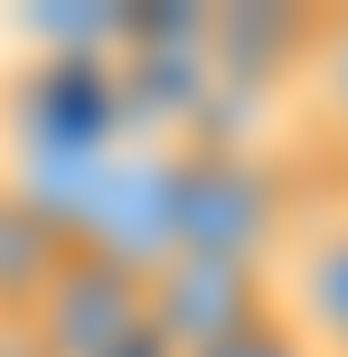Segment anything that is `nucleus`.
<instances>
[{"instance_id":"obj_1","label":"nucleus","mask_w":348,"mask_h":357,"mask_svg":"<svg viewBox=\"0 0 348 357\" xmlns=\"http://www.w3.org/2000/svg\"><path fill=\"white\" fill-rule=\"evenodd\" d=\"M282 226H292V188H282V169L264 151L207 142V132H188L169 151V254H207V264H255L264 273Z\"/></svg>"},{"instance_id":"obj_2","label":"nucleus","mask_w":348,"mask_h":357,"mask_svg":"<svg viewBox=\"0 0 348 357\" xmlns=\"http://www.w3.org/2000/svg\"><path fill=\"white\" fill-rule=\"evenodd\" d=\"M264 301L301 357H348V197L292 207L273 264H264Z\"/></svg>"},{"instance_id":"obj_3","label":"nucleus","mask_w":348,"mask_h":357,"mask_svg":"<svg viewBox=\"0 0 348 357\" xmlns=\"http://www.w3.org/2000/svg\"><path fill=\"white\" fill-rule=\"evenodd\" d=\"M142 310H151V339L160 357H198L236 329H255L264 310V273L255 264H207V254H169V264L142 273Z\"/></svg>"},{"instance_id":"obj_4","label":"nucleus","mask_w":348,"mask_h":357,"mask_svg":"<svg viewBox=\"0 0 348 357\" xmlns=\"http://www.w3.org/2000/svg\"><path fill=\"white\" fill-rule=\"evenodd\" d=\"M282 75H292V104L311 113V132L330 151H348V10L339 19H301Z\"/></svg>"},{"instance_id":"obj_5","label":"nucleus","mask_w":348,"mask_h":357,"mask_svg":"<svg viewBox=\"0 0 348 357\" xmlns=\"http://www.w3.org/2000/svg\"><path fill=\"white\" fill-rule=\"evenodd\" d=\"M198 357H301V348H292V329L264 310L255 329H236V339H217V348H198Z\"/></svg>"},{"instance_id":"obj_6","label":"nucleus","mask_w":348,"mask_h":357,"mask_svg":"<svg viewBox=\"0 0 348 357\" xmlns=\"http://www.w3.org/2000/svg\"><path fill=\"white\" fill-rule=\"evenodd\" d=\"M339 160H348V151H339ZM339 197H348V188H339Z\"/></svg>"}]
</instances>
